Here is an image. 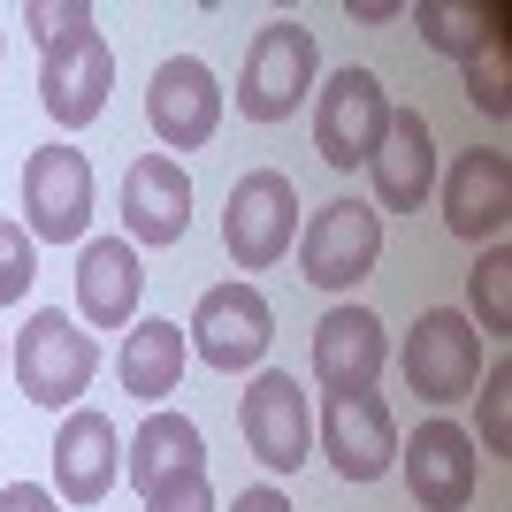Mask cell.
I'll list each match as a JSON object with an SVG mask.
<instances>
[{
  "label": "cell",
  "instance_id": "cell-13",
  "mask_svg": "<svg viewBox=\"0 0 512 512\" xmlns=\"http://www.w3.org/2000/svg\"><path fill=\"white\" fill-rule=\"evenodd\" d=\"M314 436H321V451H329V467H337L344 482H383V474L398 467V421H390V406L375 390L329 398Z\"/></svg>",
  "mask_w": 512,
  "mask_h": 512
},
{
  "label": "cell",
  "instance_id": "cell-20",
  "mask_svg": "<svg viewBox=\"0 0 512 512\" xmlns=\"http://www.w3.org/2000/svg\"><path fill=\"white\" fill-rule=\"evenodd\" d=\"M184 367H192V344H184L176 321L138 314L123 329V352H115V383H123V398H138V406L161 413L176 398V383H184Z\"/></svg>",
  "mask_w": 512,
  "mask_h": 512
},
{
  "label": "cell",
  "instance_id": "cell-23",
  "mask_svg": "<svg viewBox=\"0 0 512 512\" xmlns=\"http://www.w3.org/2000/svg\"><path fill=\"white\" fill-rule=\"evenodd\" d=\"M467 306L482 314V329L490 337H512V245L497 237V245H482V260H474L467 276ZM467 314V321H474Z\"/></svg>",
  "mask_w": 512,
  "mask_h": 512
},
{
  "label": "cell",
  "instance_id": "cell-26",
  "mask_svg": "<svg viewBox=\"0 0 512 512\" xmlns=\"http://www.w3.org/2000/svg\"><path fill=\"white\" fill-rule=\"evenodd\" d=\"M467 100L482 107V115H512V54L505 46H482L467 62Z\"/></svg>",
  "mask_w": 512,
  "mask_h": 512
},
{
  "label": "cell",
  "instance_id": "cell-18",
  "mask_svg": "<svg viewBox=\"0 0 512 512\" xmlns=\"http://www.w3.org/2000/svg\"><path fill=\"white\" fill-rule=\"evenodd\" d=\"M146 299V260L130 237H85L77 253V314L85 329H130Z\"/></svg>",
  "mask_w": 512,
  "mask_h": 512
},
{
  "label": "cell",
  "instance_id": "cell-1",
  "mask_svg": "<svg viewBox=\"0 0 512 512\" xmlns=\"http://www.w3.org/2000/svg\"><path fill=\"white\" fill-rule=\"evenodd\" d=\"M321 85V46L306 23L276 16L260 23L253 46H245V69H237V115L245 123H291L299 100H314Z\"/></svg>",
  "mask_w": 512,
  "mask_h": 512
},
{
  "label": "cell",
  "instance_id": "cell-27",
  "mask_svg": "<svg viewBox=\"0 0 512 512\" xmlns=\"http://www.w3.org/2000/svg\"><path fill=\"white\" fill-rule=\"evenodd\" d=\"M31 276H39V245H31L23 222L0 214V306H16L23 291H31Z\"/></svg>",
  "mask_w": 512,
  "mask_h": 512
},
{
  "label": "cell",
  "instance_id": "cell-19",
  "mask_svg": "<svg viewBox=\"0 0 512 512\" xmlns=\"http://www.w3.org/2000/svg\"><path fill=\"white\" fill-rule=\"evenodd\" d=\"M367 176H375V207L383 214H421V199L436 192V138H428L421 107H390V130L375 146V161H367Z\"/></svg>",
  "mask_w": 512,
  "mask_h": 512
},
{
  "label": "cell",
  "instance_id": "cell-21",
  "mask_svg": "<svg viewBox=\"0 0 512 512\" xmlns=\"http://www.w3.org/2000/svg\"><path fill=\"white\" fill-rule=\"evenodd\" d=\"M192 467H207V436H199V421L192 413H146V428L123 444V482L138 497L146 490H161L169 474H192Z\"/></svg>",
  "mask_w": 512,
  "mask_h": 512
},
{
  "label": "cell",
  "instance_id": "cell-17",
  "mask_svg": "<svg viewBox=\"0 0 512 512\" xmlns=\"http://www.w3.org/2000/svg\"><path fill=\"white\" fill-rule=\"evenodd\" d=\"M123 474V436L115 421L92 406H69L62 428H54V497L62 505H100Z\"/></svg>",
  "mask_w": 512,
  "mask_h": 512
},
{
  "label": "cell",
  "instance_id": "cell-15",
  "mask_svg": "<svg viewBox=\"0 0 512 512\" xmlns=\"http://www.w3.org/2000/svg\"><path fill=\"white\" fill-rule=\"evenodd\" d=\"M390 367V337L367 306H329L314 321V383L329 398H352V390H375Z\"/></svg>",
  "mask_w": 512,
  "mask_h": 512
},
{
  "label": "cell",
  "instance_id": "cell-31",
  "mask_svg": "<svg viewBox=\"0 0 512 512\" xmlns=\"http://www.w3.org/2000/svg\"><path fill=\"white\" fill-rule=\"evenodd\" d=\"M352 16H360V23H398V16H406V0H352Z\"/></svg>",
  "mask_w": 512,
  "mask_h": 512
},
{
  "label": "cell",
  "instance_id": "cell-7",
  "mask_svg": "<svg viewBox=\"0 0 512 512\" xmlns=\"http://www.w3.org/2000/svg\"><path fill=\"white\" fill-rule=\"evenodd\" d=\"M92 199H100V184H92V161L77 146H39L23 161V230H31V245H85Z\"/></svg>",
  "mask_w": 512,
  "mask_h": 512
},
{
  "label": "cell",
  "instance_id": "cell-30",
  "mask_svg": "<svg viewBox=\"0 0 512 512\" xmlns=\"http://www.w3.org/2000/svg\"><path fill=\"white\" fill-rule=\"evenodd\" d=\"M230 512H299V505H291L276 482H253V490H237V505H230Z\"/></svg>",
  "mask_w": 512,
  "mask_h": 512
},
{
  "label": "cell",
  "instance_id": "cell-6",
  "mask_svg": "<svg viewBox=\"0 0 512 512\" xmlns=\"http://www.w3.org/2000/svg\"><path fill=\"white\" fill-rule=\"evenodd\" d=\"M383 260V214L360 207V199H329V207L306 214L299 230V276L314 291H360Z\"/></svg>",
  "mask_w": 512,
  "mask_h": 512
},
{
  "label": "cell",
  "instance_id": "cell-8",
  "mask_svg": "<svg viewBox=\"0 0 512 512\" xmlns=\"http://www.w3.org/2000/svg\"><path fill=\"white\" fill-rule=\"evenodd\" d=\"M184 344H192L214 375H245V367L268 360V344H276V314H268V299H260L253 283H214V291H199Z\"/></svg>",
  "mask_w": 512,
  "mask_h": 512
},
{
  "label": "cell",
  "instance_id": "cell-2",
  "mask_svg": "<svg viewBox=\"0 0 512 512\" xmlns=\"http://www.w3.org/2000/svg\"><path fill=\"white\" fill-rule=\"evenodd\" d=\"M16 383L31 406L46 413H69L77 398L92 390V375H100V344H92V329L77 314H62V306H39V314L16 329Z\"/></svg>",
  "mask_w": 512,
  "mask_h": 512
},
{
  "label": "cell",
  "instance_id": "cell-25",
  "mask_svg": "<svg viewBox=\"0 0 512 512\" xmlns=\"http://www.w3.org/2000/svg\"><path fill=\"white\" fill-rule=\"evenodd\" d=\"M474 390H482V398H474V406H482V444L505 459V451H512V352L490 360V375H482Z\"/></svg>",
  "mask_w": 512,
  "mask_h": 512
},
{
  "label": "cell",
  "instance_id": "cell-29",
  "mask_svg": "<svg viewBox=\"0 0 512 512\" xmlns=\"http://www.w3.org/2000/svg\"><path fill=\"white\" fill-rule=\"evenodd\" d=\"M0 512H62V505H54L46 482H8V490H0Z\"/></svg>",
  "mask_w": 512,
  "mask_h": 512
},
{
  "label": "cell",
  "instance_id": "cell-9",
  "mask_svg": "<svg viewBox=\"0 0 512 512\" xmlns=\"http://www.w3.org/2000/svg\"><path fill=\"white\" fill-rule=\"evenodd\" d=\"M398 467L421 512H467L474 505V474H482V444L451 413H428L413 436H398Z\"/></svg>",
  "mask_w": 512,
  "mask_h": 512
},
{
  "label": "cell",
  "instance_id": "cell-32",
  "mask_svg": "<svg viewBox=\"0 0 512 512\" xmlns=\"http://www.w3.org/2000/svg\"><path fill=\"white\" fill-rule=\"evenodd\" d=\"M0 39H8V23H0Z\"/></svg>",
  "mask_w": 512,
  "mask_h": 512
},
{
  "label": "cell",
  "instance_id": "cell-10",
  "mask_svg": "<svg viewBox=\"0 0 512 512\" xmlns=\"http://www.w3.org/2000/svg\"><path fill=\"white\" fill-rule=\"evenodd\" d=\"M237 428H245V451L268 474H299L306 451H314V413H306L299 375L260 367L253 383H245V398H237Z\"/></svg>",
  "mask_w": 512,
  "mask_h": 512
},
{
  "label": "cell",
  "instance_id": "cell-4",
  "mask_svg": "<svg viewBox=\"0 0 512 512\" xmlns=\"http://www.w3.org/2000/svg\"><path fill=\"white\" fill-rule=\"evenodd\" d=\"M222 245L245 276L276 268L291 245H299V184L283 169H245L230 184V207H222Z\"/></svg>",
  "mask_w": 512,
  "mask_h": 512
},
{
  "label": "cell",
  "instance_id": "cell-12",
  "mask_svg": "<svg viewBox=\"0 0 512 512\" xmlns=\"http://www.w3.org/2000/svg\"><path fill=\"white\" fill-rule=\"evenodd\" d=\"M436 199H444V230L451 237L497 245V237L512 230V161L497 146L459 153V161L444 169V184H436Z\"/></svg>",
  "mask_w": 512,
  "mask_h": 512
},
{
  "label": "cell",
  "instance_id": "cell-33",
  "mask_svg": "<svg viewBox=\"0 0 512 512\" xmlns=\"http://www.w3.org/2000/svg\"><path fill=\"white\" fill-rule=\"evenodd\" d=\"M0 367H8V352H0Z\"/></svg>",
  "mask_w": 512,
  "mask_h": 512
},
{
  "label": "cell",
  "instance_id": "cell-5",
  "mask_svg": "<svg viewBox=\"0 0 512 512\" xmlns=\"http://www.w3.org/2000/svg\"><path fill=\"white\" fill-rule=\"evenodd\" d=\"M406 383L421 406H467L474 383H482V329H474L459 306H428L406 337Z\"/></svg>",
  "mask_w": 512,
  "mask_h": 512
},
{
  "label": "cell",
  "instance_id": "cell-3",
  "mask_svg": "<svg viewBox=\"0 0 512 512\" xmlns=\"http://www.w3.org/2000/svg\"><path fill=\"white\" fill-rule=\"evenodd\" d=\"M383 130H390V92L375 69L352 62L314 85V153L337 176H360L375 161V146H383Z\"/></svg>",
  "mask_w": 512,
  "mask_h": 512
},
{
  "label": "cell",
  "instance_id": "cell-16",
  "mask_svg": "<svg viewBox=\"0 0 512 512\" xmlns=\"http://www.w3.org/2000/svg\"><path fill=\"white\" fill-rule=\"evenodd\" d=\"M192 230V176L169 153H138L123 169V237L130 245H184Z\"/></svg>",
  "mask_w": 512,
  "mask_h": 512
},
{
  "label": "cell",
  "instance_id": "cell-24",
  "mask_svg": "<svg viewBox=\"0 0 512 512\" xmlns=\"http://www.w3.org/2000/svg\"><path fill=\"white\" fill-rule=\"evenodd\" d=\"M23 31L39 39V54H54V46L85 39V31H100V16H92L85 0H31L23 8Z\"/></svg>",
  "mask_w": 512,
  "mask_h": 512
},
{
  "label": "cell",
  "instance_id": "cell-11",
  "mask_svg": "<svg viewBox=\"0 0 512 512\" xmlns=\"http://www.w3.org/2000/svg\"><path fill=\"white\" fill-rule=\"evenodd\" d=\"M146 123L153 138L176 153H199L222 130V77H214L199 54H169V62L153 69V85H146Z\"/></svg>",
  "mask_w": 512,
  "mask_h": 512
},
{
  "label": "cell",
  "instance_id": "cell-14",
  "mask_svg": "<svg viewBox=\"0 0 512 512\" xmlns=\"http://www.w3.org/2000/svg\"><path fill=\"white\" fill-rule=\"evenodd\" d=\"M107 92H115V46H107V31H85V39L39 54V100L62 130L100 123Z\"/></svg>",
  "mask_w": 512,
  "mask_h": 512
},
{
  "label": "cell",
  "instance_id": "cell-28",
  "mask_svg": "<svg viewBox=\"0 0 512 512\" xmlns=\"http://www.w3.org/2000/svg\"><path fill=\"white\" fill-rule=\"evenodd\" d=\"M146 512H214V482H207V467L169 474L161 490H146Z\"/></svg>",
  "mask_w": 512,
  "mask_h": 512
},
{
  "label": "cell",
  "instance_id": "cell-22",
  "mask_svg": "<svg viewBox=\"0 0 512 512\" xmlns=\"http://www.w3.org/2000/svg\"><path fill=\"white\" fill-rule=\"evenodd\" d=\"M413 31H421L436 54L451 62H474L482 46H505V8H459V0H413L406 8Z\"/></svg>",
  "mask_w": 512,
  "mask_h": 512
}]
</instances>
